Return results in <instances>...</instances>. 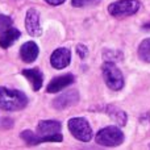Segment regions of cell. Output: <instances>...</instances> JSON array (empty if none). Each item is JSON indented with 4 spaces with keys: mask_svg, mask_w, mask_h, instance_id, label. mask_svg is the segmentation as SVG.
Masks as SVG:
<instances>
[{
    "mask_svg": "<svg viewBox=\"0 0 150 150\" xmlns=\"http://www.w3.org/2000/svg\"><path fill=\"white\" fill-rule=\"evenodd\" d=\"M61 125L59 121L55 120H42L37 125V134L30 130H24L21 137L28 145H38L44 142H61L63 140L61 134Z\"/></svg>",
    "mask_w": 150,
    "mask_h": 150,
    "instance_id": "6da1fadb",
    "label": "cell"
},
{
    "mask_svg": "<svg viewBox=\"0 0 150 150\" xmlns=\"http://www.w3.org/2000/svg\"><path fill=\"white\" fill-rule=\"evenodd\" d=\"M28 104V98L18 90H9L0 87V109L4 111H20Z\"/></svg>",
    "mask_w": 150,
    "mask_h": 150,
    "instance_id": "7a4b0ae2",
    "label": "cell"
},
{
    "mask_svg": "<svg viewBox=\"0 0 150 150\" xmlns=\"http://www.w3.org/2000/svg\"><path fill=\"white\" fill-rule=\"evenodd\" d=\"M101 70H103L104 82L108 86V88H111L112 91H120L124 87V76L113 62L107 61L103 65Z\"/></svg>",
    "mask_w": 150,
    "mask_h": 150,
    "instance_id": "3957f363",
    "label": "cell"
},
{
    "mask_svg": "<svg viewBox=\"0 0 150 150\" xmlns=\"http://www.w3.org/2000/svg\"><path fill=\"white\" fill-rule=\"evenodd\" d=\"M95 140L101 146H117L124 141V133L117 127H107L96 133Z\"/></svg>",
    "mask_w": 150,
    "mask_h": 150,
    "instance_id": "277c9868",
    "label": "cell"
},
{
    "mask_svg": "<svg viewBox=\"0 0 150 150\" xmlns=\"http://www.w3.org/2000/svg\"><path fill=\"white\" fill-rule=\"evenodd\" d=\"M141 3L138 0H120V1L112 3L108 7V12L113 17H128L138 12Z\"/></svg>",
    "mask_w": 150,
    "mask_h": 150,
    "instance_id": "5b68a950",
    "label": "cell"
},
{
    "mask_svg": "<svg viewBox=\"0 0 150 150\" xmlns=\"http://www.w3.org/2000/svg\"><path fill=\"white\" fill-rule=\"evenodd\" d=\"M69 130L76 140L82 142H88L92 138V129L86 119L83 117H74L69 120Z\"/></svg>",
    "mask_w": 150,
    "mask_h": 150,
    "instance_id": "8992f818",
    "label": "cell"
},
{
    "mask_svg": "<svg viewBox=\"0 0 150 150\" xmlns=\"http://www.w3.org/2000/svg\"><path fill=\"white\" fill-rule=\"evenodd\" d=\"M70 61H71V52L67 47H59V49L54 50L52 57H50V63L57 70H62V69L67 67L70 65Z\"/></svg>",
    "mask_w": 150,
    "mask_h": 150,
    "instance_id": "52a82bcc",
    "label": "cell"
},
{
    "mask_svg": "<svg viewBox=\"0 0 150 150\" xmlns=\"http://www.w3.org/2000/svg\"><path fill=\"white\" fill-rule=\"evenodd\" d=\"M79 100V93H78L76 90H70V91H66V92L61 93L58 98H55L53 100V107L55 109H66L69 107L74 105V104L78 103Z\"/></svg>",
    "mask_w": 150,
    "mask_h": 150,
    "instance_id": "ba28073f",
    "label": "cell"
},
{
    "mask_svg": "<svg viewBox=\"0 0 150 150\" xmlns=\"http://www.w3.org/2000/svg\"><path fill=\"white\" fill-rule=\"evenodd\" d=\"M25 26H26V32L33 37H38L41 36L42 29L40 25V13L36 9L30 8L26 12V17H25Z\"/></svg>",
    "mask_w": 150,
    "mask_h": 150,
    "instance_id": "9c48e42d",
    "label": "cell"
},
{
    "mask_svg": "<svg viewBox=\"0 0 150 150\" xmlns=\"http://www.w3.org/2000/svg\"><path fill=\"white\" fill-rule=\"evenodd\" d=\"M75 80L74 75L73 74H65V75H61V76H57L52 80V82L47 84L46 91L49 93H54V92H59L62 91L63 88H66L67 86L73 84Z\"/></svg>",
    "mask_w": 150,
    "mask_h": 150,
    "instance_id": "30bf717a",
    "label": "cell"
},
{
    "mask_svg": "<svg viewBox=\"0 0 150 150\" xmlns=\"http://www.w3.org/2000/svg\"><path fill=\"white\" fill-rule=\"evenodd\" d=\"M38 53H40V49H38V46H37V44H34L33 41H29V42H25V44L21 46L20 57L24 62L30 63V62H33V61H36V58L38 57Z\"/></svg>",
    "mask_w": 150,
    "mask_h": 150,
    "instance_id": "8fae6325",
    "label": "cell"
},
{
    "mask_svg": "<svg viewBox=\"0 0 150 150\" xmlns=\"http://www.w3.org/2000/svg\"><path fill=\"white\" fill-rule=\"evenodd\" d=\"M20 36H21L20 30L16 28H12V26L3 32H0V46H1L3 49H7L11 45L15 44V41H17V40L20 38Z\"/></svg>",
    "mask_w": 150,
    "mask_h": 150,
    "instance_id": "7c38bea8",
    "label": "cell"
},
{
    "mask_svg": "<svg viewBox=\"0 0 150 150\" xmlns=\"http://www.w3.org/2000/svg\"><path fill=\"white\" fill-rule=\"evenodd\" d=\"M23 75L32 83L34 91H38L42 87L44 75L40 71V69H25V70H23Z\"/></svg>",
    "mask_w": 150,
    "mask_h": 150,
    "instance_id": "4fadbf2b",
    "label": "cell"
},
{
    "mask_svg": "<svg viewBox=\"0 0 150 150\" xmlns=\"http://www.w3.org/2000/svg\"><path fill=\"white\" fill-rule=\"evenodd\" d=\"M105 111H107V113H108L119 125H125L127 124V115H125L124 111H121V109L116 108V107H113V105L107 107Z\"/></svg>",
    "mask_w": 150,
    "mask_h": 150,
    "instance_id": "5bb4252c",
    "label": "cell"
},
{
    "mask_svg": "<svg viewBox=\"0 0 150 150\" xmlns=\"http://www.w3.org/2000/svg\"><path fill=\"white\" fill-rule=\"evenodd\" d=\"M138 55L142 61L150 63V38L144 40L138 46Z\"/></svg>",
    "mask_w": 150,
    "mask_h": 150,
    "instance_id": "9a60e30c",
    "label": "cell"
},
{
    "mask_svg": "<svg viewBox=\"0 0 150 150\" xmlns=\"http://www.w3.org/2000/svg\"><path fill=\"white\" fill-rule=\"evenodd\" d=\"M74 7H92L100 3V0H71Z\"/></svg>",
    "mask_w": 150,
    "mask_h": 150,
    "instance_id": "2e32d148",
    "label": "cell"
},
{
    "mask_svg": "<svg viewBox=\"0 0 150 150\" xmlns=\"http://www.w3.org/2000/svg\"><path fill=\"white\" fill-rule=\"evenodd\" d=\"M11 26H12V18L5 15H0V32L5 30Z\"/></svg>",
    "mask_w": 150,
    "mask_h": 150,
    "instance_id": "e0dca14e",
    "label": "cell"
},
{
    "mask_svg": "<svg viewBox=\"0 0 150 150\" xmlns=\"http://www.w3.org/2000/svg\"><path fill=\"white\" fill-rule=\"evenodd\" d=\"M120 57H121V54H120L119 52H112V50H109V52L104 53V59L108 61V62H112V61L119 59Z\"/></svg>",
    "mask_w": 150,
    "mask_h": 150,
    "instance_id": "ac0fdd59",
    "label": "cell"
},
{
    "mask_svg": "<svg viewBox=\"0 0 150 150\" xmlns=\"http://www.w3.org/2000/svg\"><path fill=\"white\" fill-rule=\"evenodd\" d=\"M76 53H78V55L80 57V59H84V58L87 57V54H88V49L83 44H79L76 46Z\"/></svg>",
    "mask_w": 150,
    "mask_h": 150,
    "instance_id": "d6986e66",
    "label": "cell"
},
{
    "mask_svg": "<svg viewBox=\"0 0 150 150\" xmlns=\"http://www.w3.org/2000/svg\"><path fill=\"white\" fill-rule=\"evenodd\" d=\"M46 3H49L50 5H59L62 3H65V0H45Z\"/></svg>",
    "mask_w": 150,
    "mask_h": 150,
    "instance_id": "ffe728a7",
    "label": "cell"
},
{
    "mask_svg": "<svg viewBox=\"0 0 150 150\" xmlns=\"http://www.w3.org/2000/svg\"><path fill=\"white\" fill-rule=\"evenodd\" d=\"M145 29H150V23L149 24H145V26H144Z\"/></svg>",
    "mask_w": 150,
    "mask_h": 150,
    "instance_id": "44dd1931",
    "label": "cell"
}]
</instances>
